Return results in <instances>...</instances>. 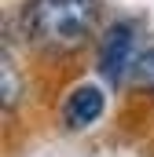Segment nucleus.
<instances>
[{"instance_id": "5", "label": "nucleus", "mask_w": 154, "mask_h": 157, "mask_svg": "<svg viewBox=\"0 0 154 157\" xmlns=\"http://www.w3.org/2000/svg\"><path fill=\"white\" fill-rule=\"evenodd\" d=\"M132 84L140 91H151L154 95V48H143L140 59H136V70H132Z\"/></svg>"}, {"instance_id": "4", "label": "nucleus", "mask_w": 154, "mask_h": 157, "mask_svg": "<svg viewBox=\"0 0 154 157\" xmlns=\"http://www.w3.org/2000/svg\"><path fill=\"white\" fill-rule=\"evenodd\" d=\"M0 95H4V110H15V102H18V95H22V80H18V70H15V59H11V51L4 55V62H0Z\"/></svg>"}, {"instance_id": "2", "label": "nucleus", "mask_w": 154, "mask_h": 157, "mask_svg": "<svg viewBox=\"0 0 154 157\" xmlns=\"http://www.w3.org/2000/svg\"><path fill=\"white\" fill-rule=\"evenodd\" d=\"M136 59H140V26L128 22V18L107 26V33L99 37V55H95L99 77L114 88L125 84L136 70Z\"/></svg>"}, {"instance_id": "3", "label": "nucleus", "mask_w": 154, "mask_h": 157, "mask_svg": "<svg viewBox=\"0 0 154 157\" xmlns=\"http://www.w3.org/2000/svg\"><path fill=\"white\" fill-rule=\"evenodd\" d=\"M107 113V91L92 80L70 88V95L63 99V124L70 132H88L92 124H99Z\"/></svg>"}, {"instance_id": "1", "label": "nucleus", "mask_w": 154, "mask_h": 157, "mask_svg": "<svg viewBox=\"0 0 154 157\" xmlns=\"http://www.w3.org/2000/svg\"><path fill=\"white\" fill-rule=\"evenodd\" d=\"M22 37L44 51H77L99 26V0H26L18 11Z\"/></svg>"}]
</instances>
